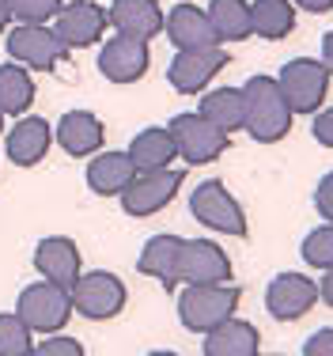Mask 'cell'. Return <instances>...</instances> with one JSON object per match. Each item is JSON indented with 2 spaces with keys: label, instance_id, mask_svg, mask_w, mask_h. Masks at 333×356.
Masks as SVG:
<instances>
[{
  "label": "cell",
  "instance_id": "obj_1",
  "mask_svg": "<svg viewBox=\"0 0 333 356\" xmlns=\"http://www.w3.org/2000/svg\"><path fill=\"white\" fill-rule=\"evenodd\" d=\"M243 129L258 144H277L292 129V106L273 76H250L243 83Z\"/></svg>",
  "mask_w": 333,
  "mask_h": 356
},
{
  "label": "cell",
  "instance_id": "obj_2",
  "mask_svg": "<svg viewBox=\"0 0 333 356\" xmlns=\"http://www.w3.org/2000/svg\"><path fill=\"white\" fill-rule=\"evenodd\" d=\"M238 300L243 292L235 284H186V292L178 296V322L190 334H209L235 315Z\"/></svg>",
  "mask_w": 333,
  "mask_h": 356
},
{
  "label": "cell",
  "instance_id": "obj_3",
  "mask_svg": "<svg viewBox=\"0 0 333 356\" xmlns=\"http://www.w3.org/2000/svg\"><path fill=\"white\" fill-rule=\"evenodd\" d=\"M15 315L27 322L31 334H61L65 322L72 318V296L61 284H27L15 300Z\"/></svg>",
  "mask_w": 333,
  "mask_h": 356
},
{
  "label": "cell",
  "instance_id": "obj_4",
  "mask_svg": "<svg viewBox=\"0 0 333 356\" xmlns=\"http://www.w3.org/2000/svg\"><path fill=\"white\" fill-rule=\"evenodd\" d=\"M72 296V311L91 322H106V318H117L125 311V284L122 277L106 273V269H91V273H80L76 284L68 288Z\"/></svg>",
  "mask_w": 333,
  "mask_h": 356
},
{
  "label": "cell",
  "instance_id": "obj_5",
  "mask_svg": "<svg viewBox=\"0 0 333 356\" xmlns=\"http://www.w3.org/2000/svg\"><path fill=\"white\" fill-rule=\"evenodd\" d=\"M8 57L23 69L34 72H54L57 65L68 57V46L57 38V31H49L46 23H19L8 35Z\"/></svg>",
  "mask_w": 333,
  "mask_h": 356
},
{
  "label": "cell",
  "instance_id": "obj_6",
  "mask_svg": "<svg viewBox=\"0 0 333 356\" xmlns=\"http://www.w3.org/2000/svg\"><path fill=\"white\" fill-rule=\"evenodd\" d=\"M280 91H284L292 114H314L330 95V72L322 61L314 57H295V61L284 65V72L277 76Z\"/></svg>",
  "mask_w": 333,
  "mask_h": 356
},
{
  "label": "cell",
  "instance_id": "obj_7",
  "mask_svg": "<svg viewBox=\"0 0 333 356\" xmlns=\"http://www.w3.org/2000/svg\"><path fill=\"white\" fill-rule=\"evenodd\" d=\"M190 213L201 220L209 232H220V235H235L243 239L246 235V213L243 205L224 190L220 178H209V182L193 186V197H190Z\"/></svg>",
  "mask_w": 333,
  "mask_h": 356
},
{
  "label": "cell",
  "instance_id": "obj_8",
  "mask_svg": "<svg viewBox=\"0 0 333 356\" xmlns=\"http://www.w3.org/2000/svg\"><path fill=\"white\" fill-rule=\"evenodd\" d=\"M167 129H170V140H174V152L190 167L212 163V159L224 156V148L232 144L227 133H220L216 125H209L201 114H178Z\"/></svg>",
  "mask_w": 333,
  "mask_h": 356
},
{
  "label": "cell",
  "instance_id": "obj_9",
  "mask_svg": "<svg viewBox=\"0 0 333 356\" xmlns=\"http://www.w3.org/2000/svg\"><path fill=\"white\" fill-rule=\"evenodd\" d=\"M178 186H182V171H174V167H163V171H136V178L117 193V197H122L125 213L144 220V216H156L163 205H170Z\"/></svg>",
  "mask_w": 333,
  "mask_h": 356
},
{
  "label": "cell",
  "instance_id": "obj_10",
  "mask_svg": "<svg viewBox=\"0 0 333 356\" xmlns=\"http://www.w3.org/2000/svg\"><path fill=\"white\" fill-rule=\"evenodd\" d=\"M224 65H227V54L220 46H212V49H178V54L170 57V65H167V80H170V88L182 91V95H197V91H204L212 80H216Z\"/></svg>",
  "mask_w": 333,
  "mask_h": 356
},
{
  "label": "cell",
  "instance_id": "obj_11",
  "mask_svg": "<svg viewBox=\"0 0 333 356\" xmlns=\"http://www.w3.org/2000/svg\"><path fill=\"white\" fill-rule=\"evenodd\" d=\"M232 258L212 239H186L178 254V284H227Z\"/></svg>",
  "mask_w": 333,
  "mask_h": 356
},
{
  "label": "cell",
  "instance_id": "obj_12",
  "mask_svg": "<svg viewBox=\"0 0 333 356\" xmlns=\"http://www.w3.org/2000/svg\"><path fill=\"white\" fill-rule=\"evenodd\" d=\"M54 19H57L54 23L57 38H61L68 49L95 46V42L106 35V27H110L106 8L95 4V0H72V4H61V12H57Z\"/></svg>",
  "mask_w": 333,
  "mask_h": 356
},
{
  "label": "cell",
  "instance_id": "obj_13",
  "mask_svg": "<svg viewBox=\"0 0 333 356\" xmlns=\"http://www.w3.org/2000/svg\"><path fill=\"white\" fill-rule=\"evenodd\" d=\"M318 303V284L303 273H280L266 288V307L277 322H295Z\"/></svg>",
  "mask_w": 333,
  "mask_h": 356
},
{
  "label": "cell",
  "instance_id": "obj_14",
  "mask_svg": "<svg viewBox=\"0 0 333 356\" xmlns=\"http://www.w3.org/2000/svg\"><path fill=\"white\" fill-rule=\"evenodd\" d=\"M148 65H152L148 42L129 38V35H114L99 54V72L106 76L110 83H136L148 72Z\"/></svg>",
  "mask_w": 333,
  "mask_h": 356
},
{
  "label": "cell",
  "instance_id": "obj_15",
  "mask_svg": "<svg viewBox=\"0 0 333 356\" xmlns=\"http://www.w3.org/2000/svg\"><path fill=\"white\" fill-rule=\"evenodd\" d=\"M34 269L42 273V281L72 288L76 277L83 273L80 269V250H76V243L68 239V235H46V239L34 247Z\"/></svg>",
  "mask_w": 333,
  "mask_h": 356
},
{
  "label": "cell",
  "instance_id": "obj_16",
  "mask_svg": "<svg viewBox=\"0 0 333 356\" xmlns=\"http://www.w3.org/2000/svg\"><path fill=\"white\" fill-rule=\"evenodd\" d=\"M106 19L117 35H129L140 42L163 35V8L156 0H114L106 8Z\"/></svg>",
  "mask_w": 333,
  "mask_h": 356
},
{
  "label": "cell",
  "instance_id": "obj_17",
  "mask_svg": "<svg viewBox=\"0 0 333 356\" xmlns=\"http://www.w3.org/2000/svg\"><path fill=\"white\" fill-rule=\"evenodd\" d=\"M163 31L178 49H212V46H220L209 15H204L201 8H193V4L170 8V15H163Z\"/></svg>",
  "mask_w": 333,
  "mask_h": 356
},
{
  "label": "cell",
  "instance_id": "obj_18",
  "mask_svg": "<svg viewBox=\"0 0 333 356\" xmlns=\"http://www.w3.org/2000/svg\"><path fill=\"white\" fill-rule=\"evenodd\" d=\"M258 353H261L258 326L235 315L204 334V356H258Z\"/></svg>",
  "mask_w": 333,
  "mask_h": 356
},
{
  "label": "cell",
  "instance_id": "obj_19",
  "mask_svg": "<svg viewBox=\"0 0 333 356\" xmlns=\"http://www.w3.org/2000/svg\"><path fill=\"white\" fill-rule=\"evenodd\" d=\"M49 140H54L49 122H42V118H23V122L12 125L4 148H8V159H12L15 167H34V163H42V156L49 152Z\"/></svg>",
  "mask_w": 333,
  "mask_h": 356
},
{
  "label": "cell",
  "instance_id": "obj_20",
  "mask_svg": "<svg viewBox=\"0 0 333 356\" xmlns=\"http://www.w3.org/2000/svg\"><path fill=\"white\" fill-rule=\"evenodd\" d=\"M102 122L91 110H68V114L57 122V144L68 152V156H95L102 148Z\"/></svg>",
  "mask_w": 333,
  "mask_h": 356
},
{
  "label": "cell",
  "instance_id": "obj_21",
  "mask_svg": "<svg viewBox=\"0 0 333 356\" xmlns=\"http://www.w3.org/2000/svg\"><path fill=\"white\" fill-rule=\"evenodd\" d=\"M136 178V163L129 159V152H102L88 163V186L99 197H117Z\"/></svg>",
  "mask_w": 333,
  "mask_h": 356
},
{
  "label": "cell",
  "instance_id": "obj_22",
  "mask_svg": "<svg viewBox=\"0 0 333 356\" xmlns=\"http://www.w3.org/2000/svg\"><path fill=\"white\" fill-rule=\"evenodd\" d=\"M182 243L178 235H152L148 243H144L140 250V273L152 277V281H159L163 288H174L178 284V254H182Z\"/></svg>",
  "mask_w": 333,
  "mask_h": 356
},
{
  "label": "cell",
  "instance_id": "obj_23",
  "mask_svg": "<svg viewBox=\"0 0 333 356\" xmlns=\"http://www.w3.org/2000/svg\"><path fill=\"white\" fill-rule=\"evenodd\" d=\"M174 156L178 152H174V140H170L167 125H148L129 144V159L136 163V171H163V167H170Z\"/></svg>",
  "mask_w": 333,
  "mask_h": 356
},
{
  "label": "cell",
  "instance_id": "obj_24",
  "mask_svg": "<svg viewBox=\"0 0 333 356\" xmlns=\"http://www.w3.org/2000/svg\"><path fill=\"white\" fill-rule=\"evenodd\" d=\"M197 114L204 118L209 125H216L220 133H227L232 137L235 129H243V88H212L209 95L201 99V110Z\"/></svg>",
  "mask_w": 333,
  "mask_h": 356
},
{
  "label": "cell",
  "instance_id": "obj_25",
  "mask_svg": "<svg viewBox=\"0 0 333 356\" xmlns=\"http://www.w3.org/2000/svg\"><path fill=\"white\" fill-rule=\"evenodd\" d=\"M204 15H209L212 31H216L220 46H224V42H243V38L254 35L250 0H212Z\"/></svg>",
  "mask_w": 333,
  "mask_h": 356
},
{
  "label": "cell",
  "instance_id": "obj_26",
  "mask_svg": "<svg viewBox=\"0 0 333 356\" xmlns=\"http://www.w3.org/2000/svg\"><path fill=\"white\" fill-rule=\"evenodd\" d=\"M250 23H254V35L280 42L292 35V27H295V4L292 0H254Z\"/></svg>",
  "mask_w": 333,
  "mask_h": 356
},
{
  "label": "cell",
  "instance_id": "obj_27",
  "mask_svg": "<svg viewBox=\"0 0 333 356\" xmlns=\"http://www.w3.org/2000/svg\"><path fill=\"white\" fill-rule=\"evenodd\" d=\"M34 103V80L23 65H0V114L15 118Z\"/></svg>",
  "mask_w": 333,
  "mask_h": 356
},
{
  "label": "cell",
  "instance_id": "obj_28",
  "mask_svg": "<svg viewBox=\"0 0 333 356\" xmlns=\"http://www.w3.org/2000/svg\"><path fill=\"white\" fill-rule=\"evenodd\" d=\"M34 349V334L27 330L15 311H4L0 315V356H31Z\"/></svg>",
  "mask_w": 333,
  "mask_h": 356
},
{
  "label": "cell",
  "instance_id": "obj_29",
  "mask_svg": "<svg viewBox=\"0 0 333 356\" xmlns=\"http://www.w3.org/2000/svg\"><path fill=\"white\" fill-rule=\"evenodd\" d=\"M303 261L314 269H330L333 266V224L314 227L303 239Z\"/></svg>",
  "mask_w": 333,
  "mask_h": 356
},
{
  "label": "cell",
  "instance_id": "obj_30",
  "mask_svg": "<svg viewBox=\"0 0 333 356\" xmlns=\"http://www.w3.org/2000/svg\"><path fill=\"white\" fill-rule=\"evenodd\" d=\"M65 0H12V15L19 23H49Z\"/></svg>",
  "mask_w": 333,
  "mask_h": 356
},
{
  "label": "cell",
  "instance_id": "obj_31",
  "mask_svg": "<svg viewBox=\"0 0 333 356\" xmlns=\"http://www.w3.org/2000/svg\"><path fill=\"white\" fill-rule=\"evenodd\" d=\"M31 356H83V345L76 337H42V345H34Z\"/></svg>",
  "mask_w": 333,
  "mask_h": 356
},
{
  "label": "cell",
  "instance_id": "obj_32",
  "mask_svg": "<svg viewBox=\"0 0 333 356\" xmlns=\"http://www.w3.org/2000/svg\"><path fill=\"white\" fill-rule=\"evenodd\" d=\"M314 209H318V216H326V224H333V171L314 190Z\"/></svg>",
  "mask_w": 333,
  "mask_h": 356
},
{
  "label": "cell",
  "instance_id": "obj_33",
  "mask_svg": "<svg viewBox=\"0 0 333 356\" xmlns=\"http://www.w3.org/2000/svg\"><path fill=\"white\" fill-rule=\"evenodd\" d=\"M303 356H333V326H326V330H318V334L307 337Z\"/></svg>",
  "mask_w": 333,
  "mask_h": 356
},
{
  "label": "cell",
  "instance_id": "obj_34",
  "mask_svg": "<svg viewBox=\"0 0 333 356\" xmlns=\"http://www.w3.org/2000/svg\"><path fill=\"white\" fill-rule=\"evenodd\" d=\"M311 133H314V140H318L322 148H333V106L322 110V114H314Z\"/></svg>",
  "mask_w": 333,
  "mask_h": 356
},
{
  "label": "cell",
  "instance_id": "obj_35",
  "mask_svg": "<svg viewBox=\"0 0 333 356\" xmlns=\"http://www.w3.org/2000/svg\"><path fill=\"white\" fill-rule=\"evenodd\" d=\"M318 300H326L333 307V266L322 269V281H318Z\"/></svg>",
  "mask_w": 333,
  "mask_h": 356
},
{
  "label": "cell",
  "instance_id": "obj_36",
  "mask_svg": "<svg viewBox=\"0 0 333 356\" xmlns=\"http://www.w3.org/2000/svg\"><path fill=\"white\" fill-rule=\"evenodd\" d=\"M292 4H300V8H307V12L322 15V12H330V8H333V0H292Z\"/></svg>",
  "mask_w": 333,
  "mask_h": 356
},
{
  "label": "cell",
  "instance_id": "obj_37",
  "mask_svg": "<svg viewBox=\"0 0 333 356\" xmlns=\"http://www.w3.org/2000/svg\"><path fill=\"white\" fill-rule=\"evenodd\" d=\"M322 65H326V72L333 76V31L322 38Z\"/></svg>",
  "mask_w": 333,
  "mask_h": 356
},
{
  "label": "cell",
  "instance_id": "obj_38",
  "mask_svg": "<svg viewBox=\"0 0 333 356\" xmlns=\"http://www.w3.org/2000/svg\"><path fill=\"white\" fill-rule=\"evenodd\" d=\"M12 19H15V15H12V0H0V31L12 27Z\"/></svg>",
  "mask_w": 333,
  "mask_h": 356
},
{
  "label": "cell",
  "instance_id": "obj_39",
  "mask_svg": "<svg viewBox=\"0 0 333 356\" xmlns=\"http://www.w3.org/2000/svg\"><path fill=\"white\" fill-rule=\"evenodd\" d=\"M148 356H182V353H170V349H156V353H148Z\"/></svg>",
  "mask_w": 333,
  "mask_h": 356
},
{
  "label": "cell",
  "instance_id": "obj_40",
  "mask_svg": "<svg viewBox=\"0 0 333 356\" xmlns=\"http://www.w3.org/2000/svg\"><path fill=\"white\" fill-rule=\"evenodd\" d=\"M0 129H4V114H0Z\"/></svg>",
  "mask_w": 333,
  "mask_h": 356
},
{
  "label": "cell",
  "instance_id": "obj_41",
  "mask_svg": "<svg viewBox=\"0 0 333 356\" xmlns=\"http://www.w3.org/2000/svg\"><path fill=\"white\" fill-rule=\"evenodd\" d=\"M258 356H269V353H258Z\"/></svg>",
  "mask_w": 333,
  "mask_h": 356
}]
</instances>
